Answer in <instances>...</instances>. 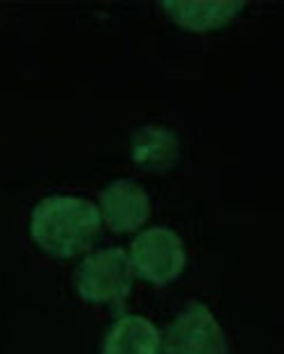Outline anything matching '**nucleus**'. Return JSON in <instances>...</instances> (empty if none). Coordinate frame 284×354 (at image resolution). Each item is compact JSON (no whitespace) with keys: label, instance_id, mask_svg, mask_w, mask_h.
<instances>
[{"label":"nucleus","instance_id":"obj_4","mask_svg":"<svg viewBox=\"0 0 284 354\" xmlns=\"http://www.w3.org/2000/svg\"><path fill=\"white\" fill-rule=\"evenodd\" d=\"M165 354H229V346L212 311L199 301L190 303L166 328Z\"/></svg>","mask_w":284,"mask_h":354},{"label":"nucleus","instance_id":"obj_8","mask_svg":"<svg viewBox=\"0 0 284 354\" xmlns=\"http://www.w3.org/2000/svg\"><path fill=\"white\" fill-rule=\"evenodd\" d=\"M168 15L181 28L204 32L227 24L244 1H162Z\"/></svg>","mask_w":284,"mask_h":354},{"label":"nucleus","instance_id":"obj_7","mask_svg":"<svg viewBox=\"0 0 284 354\" xmlns=\"http://www.w3.org/2000/svg\"><path fill=\"white\" fill-rule=\"evenodd\" d=\"M101 354H161L158 329L143 315H123L111 326Z\"/></svg>","mask_w":284,"mask_h":354},{"label":"nucleus","instance_id":"obj_1","mask_svg":"<svg viewBox=\"0 0 284 354\" xmlns=\"http://www.w3.org/2000/svg\"><path fill=\"white\" fill-rule=\"evenodd\" d=\"M101 228L98 207L80 196L54 194L43 198L30 213L32 241L47 254L71 259L97 238Z\"/></svg>","mask_w":284,"mask_h":354},{"label":"nucleus","instance_id":"obj_6","mask_svg":"<svg viewBox=\"0 0 284 354\" xmlns=\"http://www.w3.org/2000/svg\"><path fill=\"white\" fill-rule=\"evenodd\" d=\"M132 158L140 169L165 171L179 159V140L163 126H143L132 137Z\"/></svg>","mask_w":284,"mask_h":354},{"label":"nucleus","instance_id":"obj_3","mask_svg":"<svg viewBox=\"0 0 284 354\" xmlns=\"http://www.w3.org/2000/svg\"><path fill=\"white\" fill-rule=\"evenodd\" d=\"M132 266L140 277L154 285L175 279L186 264L180 236L166 227H151L132 241Z\"/></svg>","mask_w":284,"mask_h":354},{"label":"nucleus","instance_id":"obj_5","mask_svg":"<svg viewBox=\"0 0 284 354\" xmlns=\"http://www.w3.org/2000/svg\"><path fill=\"white\" fill-rule=\"evenodd\" d=\"M100 205L108 227L114 232L133 231L150 216V199L141 185L119 178L100 194Z\"/></svg>","mask_w":284,"mask_h":354},{"label":"nucleus","instance_id":"obj_2","mask_svg":"<svg viewBox=\"0 0 284 354\" xmlns=\"http://www.w3.org/2000/svg\"><path fill=\"white\" fill-rule=\"evenodd\" d=\"M75 282L80 297L86 301H121L132 289L133 266L123 248L100 249L80 261Z\"/></svg>","mask_w":284,"mask_h":354}]
</instances>
